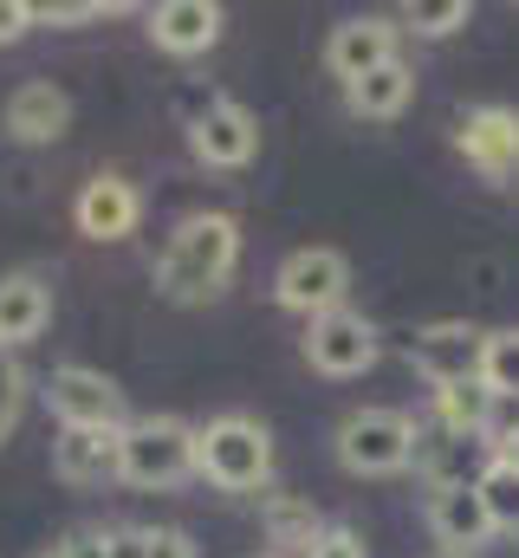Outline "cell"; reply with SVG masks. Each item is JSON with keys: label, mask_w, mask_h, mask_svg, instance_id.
<instances>
[{"label": "cell", "mask_w": 519, "mask_h": 558, "mask_svg": "<svg viewBox=\"0 0 519 558\" xmlns=\"http://www.w3.org/2000/svg\"><path fill=\"white\" fill-rule=\"evenodd\" d=\"M487 403H494V390H487L481 377H468V384H448V390H435V416H442V428H448V435H474V441H481Z\"/></svg>", "instance_id": "obj_20"}, {"label": "cell", "mask_w": 519, "mask_h": 558, "mask_svg": "<svg viewBox=\"0 0 519 558\" xmlns=\"http://www.w3.org/2000/svg\"><path fill=\"white\" fill-rule=\"evenodd\" d=\"M402 20H409L415 39H442V33H455V26H468V0H409Z\"/></svg>", "instance_id": "obj_23"}, {"label": "cell", "mask_w": 519, "mask_h": 558, "mask_svg": "<svg viewBox=\"0 0 519 558\" xmlns=\"http://www.w3.org/2000/svg\"><path fill=\"white\" fill-rule=\"evenodd\" d=\"M65 124H72V98H65L59 85H46V78L20 85V92L7 98V131L20 143H59Z\"/></svg>", "instance_id": "obj_17"}, {"label": "cell", "mask_w": 519, "mask_h": 558, "mask_svg": "<svg viewBox=\"0 0 519 558\" xmlns=\"http://www.w3.org/2000/svg\"><path fill=\"white\" fill-rule=\"evenodd\" d=\"M481 344H487V331H474V325L448 318V325L415 331V338H409V357H415V371H422L435 390H448V384L481 377Z\"/></svg>", "instance_id": "obj_10"}, {"label": "cell", "mask_w": 519, "mask_h": 558, "mask_svg": "<svg viewBox=\"0 0 519 558\" xmlns=\"http://www.w3.org/2000/svg\"><path fill=\"white\" fill-rule=\"evenodd\" d=\"M52 318V286L39 274H7L0 279V351L33 344Z\"/></svg>", "instance_id": "obj_16"}, {"label": "cell", "mask_w": 519, "mask_h": 558, "mask_svg": "<svg viewBox=\"0 0 519 558\" xmlns=\"http://www.w3.org/2000/svg\"><path fill=\"white\" fill-rule=\"evenodd\" d=\"M20 403H26V377H20L13 351H0V441L13 435V422H20Z\"/></svg>", "instance_id": "obj_25"}, {"label": "cell", "mask_w": 519, "mask_h": 558, "mask_svg": "<svg viewBox=\"0 0 519 558\" xmlns=\"http://www.w3.org/2000/svg\"><path fill=\"white\" fill-rule=\"evenodd\" d=\"M474 487H481V500H487V520H494V533H519V468L507 454H494L481 474H474Z\"/></svg>", "instance_id": "obj_21"}, {"label": "cell", "mask_w": 519, "mask_h": 558, "mask_svg": "<svg viewBox=\"0 0 519 558\" xmlns=\"http://www.w3.org/2000/svg\"><path fill=\"white\" fill-rule=\"evenodd\" d=\"M59 553L65 558H111V539H105V533H79V539H65Z\"/></svg>", "instance_id": "obj_29"}, {"label": "cell", "mask_w": 519, "mask_h": 558, "mask_svg": "<svg viewBox=\"0 0 519 558\" xmlns=\"http://www.w3.org/2000/svg\"><path fill=\"white\" fill-rule=\"evenodd\" d=\"M305 558H364V539H358V533H345V526H325V539H318Z\"/></svg>", "instance_id": "obj_27"}, {"label": "cell", "mask_w": 519, "mask_h": 558, "mask_svg": "<svg viewBox=\"0 0 519 558\" xmlns=\"http://www.w3.org/2000/svg\"><path fill=\"white\" fill-rule=\"evenodd\" d=\"M149 39L162 52H176V59H195V52H208L221 39V7H208V0H162L149 13Z\"/></svg>", "instance_id": "obj_14"}, {"label": "cell", "mask_w": 519, "mask_h": 558, "mask_svg": "<svg viewBox=\"0 0 519 558\" xmlns=\"http://www.w3.org/2000/svg\"><path fill=\"white\" fill-rule=\"evenodd\" d=\"M429 533H435L455 558L481 553V546L494 539V520H487L481 487H474V481H461V487H435V494H429Z\"/></svg>", "instance_id": "obj_11"}, {"label": "cell", "mask_w": 519, "mask_h": 558, "mask_svg": "<svg viewBox=\"0 0 519 558\" xmlns=\"http://www.w3.org/2000/svg\"><path fill=\"white\" fill-rule=\"evenodd\" d=\"M507 461H514V468H519V441H514V454H507Z\"/></svg>", "instance_id": "obj_30"}, {"label": "cell", "mask_w": 519, "mask_h": 558, "mask_svg": "<svg viewBox=\"0 0 519 558\" xmlns=\"http://www.w3.org/2000/svg\"><path fill=\"white\" fill-rule=\"evenodd\" d=\"M189 149H195V162H208V169H241V162H254V149H260V124L234 105V98H208V105L189 118Z\"/></svg>", "instance_id": "obj_9"}, {"label": "cell", "mask_w": 519, "mask_h": 558, "mask_svg": "<svg viewBox=\"0 0 519 558\" xmlns=\"http://www.w3.org/2000/svg\"><path fill=\"white\" fill-rule=\"evenodd\" d=\"M234 260H241V228L228 215H189L156 260V292L176 305H202L228 286Z\"/></svg>", "instance_id": "obj_1"}, {"label": "cell", "mask_w": 519, "mask_h": 558, "mask_svg": "<svg viewBox=\"0 0 519 558\" xmlns=\"http://www.w3.org/2000/svg\"><path fill=\"white\" fill-rule=\"evenodd\" d=\"M39 558H65V553H39Z\"/></svg>", "instance_id": "obj_31"}, {"label": "cell", "mask_w": 519, "mask_h": 558, "mask_svg": "<svg viewBox=\"0 0 519 558\" xmlns=\"http://www.w3.org/2000/svg\"><path fill=\"white\" fill-rule=\"evenodd\" d=\"M26 26H39V7H26V0H0V46L26 39Z\"/></svg>", "instance_id": "obj_26"}, {"label": "cell", "mask_w": 519, "mask_h": 558, "mask_svg": "<svg viewBox=\"0 0 519 558\" xmlns=\"http://www.w3.org/2000/svg\"><path fill=\"white\" fill-rule=\"evenodd\" d=\"M266 539L279 546V553L305 558L318 539H325V526H318V513H312V500H292V494H273L266 500Z\"/></svg>", "instance_id": "obj_19"}, {"label": "cell", "mask_w": 519, "mask_h": 558, "mask_svg": "<svg viewBox=\"0 0 519 558\" xmlns=\"http://www.w3.org/2000/svg\"><path fill=\"white\" fill-rule=\"evenodd\" d=\"M481 384L494 397H519V325L487 331V344H481Z\"/></svg>", "instance_id": "obj_22"}, {"label": "cell", "mask_w": 519, "mask_h": 558, "mask_svg": "<svg viewBox=\"0 0 519 558\" xmlns=\"http://www.w3.org/2000/svg\"><path fill=\"white\" fill-rule=\"evenodd\" d=\"M514 441H519V397H494L487 422H481V448L487 454H514Z\"/></svg>", "instance_id": "obj_24"}, {"label": "cell", "mask_w": 519, "mask_h": 558, "mask_svg": "<svg viewBox=\"0 0 519 558\" xmlns=\"http://www.w3.org/2000/svg\"><path fill=\"white\" fill-rule=\"evenodd\" d=\"M389 59H396V26L377 20V13L345 20V26H331V39H325V65H331L345 85H358V78L384 72Z\"/></svg>", "instance_id": "obj_12"}, {"label": "cell", "mask_w": 519, "mask_h": 558, "mask_svg": "<svg viewBox=\"0 0 519 558\" xmlns=\"http://www.w3.org/2000/svg\"><path fill=\"white\" fill-rule=\"evenodd\" d=\"M118 448H124V428H59L52 468H59V481L92 487V481H111L118 474Z\"/></svg>", "instance_id": "obj_13"}, {"label": "cell", "mask_w": 519, "mask_h": 558, "mask_svg": "<svg viewBox=\"0 0 519 558\" xmlns=\"http://www.w3.org/2000/svg\"><path fill=\"white\" fill-rule=\"evenodd\" d=\"M79 228L92 234V241H124L130 228H136V215H143V202H136V189H130L124 175H92L85 189H79Z\"/></svg>", "instance_id": "obj_15"}, {"label": "cell", "mask_w": 519, "mask_h": 558, "mask_svg": "<svg viewBox=\"0 0 519 558\" xmlns=\"http://www.w3.org/2000/svg\"><path fill=\"white\" fill-rule=\"evenodd\" d=\"M455 149H461L468 169H481L494 189H514L519 182V111H507V105H474V111H461Z\"/></svg>", "instance_id": "obj_6"}, {"label": "cell", "mask_w": 519, "mask_h": 558, "mask_svg": "<svg viewBox=\"0 0 519 558\" xmlns=\"http://www.w3.org/2000/svg\"><path fill=\"white\" fill-rule=\"evenodd\" d=\"M182 474H195V428L189 422H176V416L124 422L118 481H130V487H176Z\"/></svg>", "instance_id": "obj_3"}, {"label": "cell", "mask_w": 519, "mask_h": 558, "mask_svg": "<svg viewBox=\"0 0 519 558\" xmlns=\"http://www.w3.org/2000/svg\"><path fill=\"white\" fill-rule=\"evenodd\" d=\"M305 357L325 377H364L377 364V325L364 312H345L338 305V312H325V318L305 325Z\"/></svg>", "instance_id": "obj_7"}, {"label": "cell", "mask_w": 519, "mask_h": 558, "mask_svg": "<svg viewBox=\"0 0 519 558\" xmlns=\"http://www.w3.org/2000/svg\"><path fill=\"white\" fill-rule=\"evenodd\" d=\"M143 558H195L182 533H143Z\"/></svg>", "instance_id": "obj_28"}, {"label": "cell", "mask_w": 519, "mask_h": 558, "mask_svg": "<svg viewBox=\"0 0 519 558\" xmlns=\"http://www.w3.org/2000/svg\"><path fill=\"white\" fill-rule=\"evenodd\" d=\"M345 286H351V267H345L338 247H299V254H286L279 274H273L279 305H286V312H305V318L338 312V305H345Z\"/></svg>", "instance_id": "obj_5"}, {"label": "cell", "mask_w": 519, "mask_h": 558, "mask_svg": "<svg viewBox=\"0 0 519 558\" xmlns=\"http://www.w3.org/2000/svg\"><path fill=\"white\" fill-rule=\"evenodd\" d=\"M409 98H415V72H409L402 59H389L384 72H371V78L345 85V105H351V118H371V124L396 118V111H402Z\"/></svg>", "instance_id": "obj_18"}, {"label": "cell", "mask_w": 519, "mask_h": 558, "mask_svg": "<svg viewBox=\"0 0 519 558\" xmlns=\"http://www.w3.org/2000/svg\"><path fill=\"white\" fill-rule=\"evenodd\" d=\"M338 461L351 474H396L415 461V422L402 410H358L338 422Z\"/></svg>", "instance_id": "obj_4"}, {"label": "cell", "mask_w": 519, "mask_h": 558, "mask_svg": "<svg viewBox=\"0 0 519 558\" xmlns=\"http://www.w3.org/2000/svg\"><path fill=\"white\" fill-rule=\"evenodd\" d=\"M195 468L228 487V494H248L273 474V435L254 416H221L208 428H195Z\"/></svg>", "instance_id": "obj_2"}, {"label": "cell", "mask_w": 519, "mask_h": 558, "mask_svg": "<svg viewBox=\"0 0 519 558\" xmlns=\"http://www.w3.org/2000/svg\"><path fill=\"white\" fill-rule=\"evenodd\" d=\"M46 403L65 428H124V390L105 377V371H85V364H65L46 377Z\"/></svg>", "instance_id": "obj_8"}]
</instances>
